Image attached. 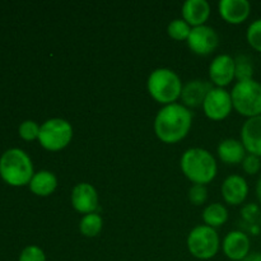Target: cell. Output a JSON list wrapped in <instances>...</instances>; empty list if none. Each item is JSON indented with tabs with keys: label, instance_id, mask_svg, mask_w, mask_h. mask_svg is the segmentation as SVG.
Instances as JSON below:
<instances>
[{
	"label": "cell",
	"instance_id": "484cf974",
	"mask_svg": "<svg viewBox=\"0 0 261 261\" xmlns=\"http://www.w3.org/2000/svg\"><path fill=\"white\" fill-rule=\"evenodd\" d=\"M189 200L191 204L199 206L203 205L208 199V189L205 185H196L194 184L190 189H189Z\"/></svg>",
	"mask_w": 261,
	"mask_h": 261
},
{
	"label": "cell",
	"instance_id": "d4e9b609",
	"mask_svg": "<svg viewBox=\"0 0 261 261\" xmlns=\"http://www.w3.org/2000/svg\"><path fill=\"white\" fill-rule=\"evenodd\" d=\"M247 42L250 43L254 50L261 53V18L255 19L251 24L249 25L246 32Z\"/></svg>",
	"mask_w": 261,
	"mask_h": 261
},
{
	"label": "cell",
	"instance_id": "5bb4252c",
	"mask_svg": "<svg viewBox=\"0 0 261 261\" xmlns=\"http://www.w3.org/2000/svg\"><path fill=\"white\" fill-rule=\"evenodd\" d=\"M223 200L229 205H240L249 195V184L242 176L229 175L221 188Z\"/></svg>",
	"mask_w": 261,
	"mask_h": 261
},
{
	"label": "cell",
	"instance_id": "f546056e",
	"mask_svg": "<svg viewBox=\"0 0 261 261\" xmlns=\"http://www.w3.org/2000/svg\"><path fill=\"white\" fill-rule=\"evenodd\" d=\"M242 261H261V252H250Z\"/></svg>",
	"mask_w": 261,
	"mask_h": 261
},
{
	"label": "cell",
	"instance_id": "5b68a950",
	"mask_svg": "<svg viewBox=\"0 0 261 261\" xmlns=\"http://www.w3.org/2000/svg\"><path fill=\"white\" fill-rule=\"evenodd\" d=\"M233 110L251 119L261 115V83L255 79L237 82L231 91Z\"/></svg>",
	"mask_w": 261,
	"mask_h": 261
},
{
	"label": "cell",
	"instance_id": "f1b7e54d",
	"mask_svg": "<svg viewBox=\"0 0 261 261\" xmlns=\"http://www.w3.org/2000/svg\"><path fill=\"white\" fill-rule=\"evenodd\" d=\"M241 165L242 170H244L247 175H256L261 168L260 157L254 154H246V157L242 161Z\"/></svg>",
	"mask_w": 261,
	"mask_h": 261
},
{
	"label": "cell",
	"instance_id": "2e32d148",
	"mask_svg": "<svg viewBox=\"0 0 261 261\" xmlns=\"http://www.w3.org/2000/svg\"><path fill=\"white\" fill-rule=\"evenodd\" d=\"M241 142L247 154L261 158V115L244 122L241 127Z\"/></svg>",
	"mask_w": 261,
	"mask_h": 261
},
{
	"label": "cell",
	"instance_id": "9a60e30c",
	"mask_svg": "<svg viewBox=\"0 0 261 261\" xmlns=\"http://www.w3.org/2000/svg\"><path fill=\"white\" fill-rule=\"evenodd\" d=\"M218 12L229 24H241L251 13V4L247 0H221Z\"/></svg>",
	"mask_w": 261,
	"mask_h": 261
},
{
	"label": "cell",
	"instance_id": "7a4b0ae2",
	"mask_svg": "<svg viewBox=\"0 0 261 261\" xmlns=\"http://www.w3.org/2000/svg\"><path fill=\"white\" fill-rule=\"evenodd\" d=\"M182 173L196 185H206L216 178L218 165L209 150L203 148H189L181 157Z\"/></svg>",
	"mask_w": 261,
	"mask_h": 261
},
{
	"label": "cell",
	"instance_id": "83f0119b",
	"mask_svg": "<svg viewBox=\"0 0 261 261\" xmlns=\"http://www.w3.org/2000/svg\"><path fill=\"white\" fill-rule=\"evenodd\" d=\"M19 261H46V255L42 249L36 245H30L22 251Z\"/></svg>",
	"mask_w": 261,
	"mask_h": 261
},
{
	"label": "cell",
	"instance_id": "9c48e42d",
	"mask_svg": "<svg viewBox=\"0 0 261 261\" xmlns=\"http://www.w3.org/2000/svg\"><path fill=\"white\" fill-rule=\"evenodd\" d=\"M188 46L194 54L208 56L217 50L219 45V35L211 25H199L191 30L188 38Z\"/></svg>",
	"mask_w": 261,
	"mask_h": 261
},
{
	"label": "cell",
	"instance_id": "30bf717a",
	"mask_svg": "<svg viewBox=\"0 0 261 261\" xmlns=\"http://www.w3.org/2000/svg\"><path fill=\"white\" fill-rule=\"evenodd\" d=\"M70 201L73 208L81 214L96 213L98 209L99 199L96 188L88 182L76 184L70 194Z\"/></svg>",
	"mask_w": 261,
	"mask_h": 261
},
{
	"label": "cell",
	"instance_id": "cb8c5ba5",
	"mask_svg": "<svg viewBox=\"0 0 261 261\" xmlns=\"http://www.w3.org/2000/svg\"><path fill=\"white\" fill-rule=\"evenodd\" d=\"M242 218L250 226V231H254V226H256L257 228H261V219H260V209L257 208L255 204H249V205L245 206L241 211Z\"/></svg>",
	"mask_w": 261,
	"mask_h": 261
},
{
	"label": "cell",
	"instance_id": "3957f363",
	"mask_svg": "<svg viewBox=\"0 0 261 261\" xmlns=\"http://www.w3.org/2000/svg\"><path fill=\"white\" fill-rule=\"evenodd\" d=\"M182 87L178 74L170 68L155 69L149 74L147 81L150 97L163 106L176 103V101L180 99Z\"/></svg>",
	"mask_w": 261,
	"mask_h": 261
},
{
	"label": "cell",
	"instance_id": "7c38bea8",
	"mask_svg": "<svg viewBox=\"0 0 261 261\" xmlns=\"http://www.w3.org/2000/svg\"><path fill=\"white\" fill-rule=\"evenodd\" d=\"M213 88V84L204 79H193L184 84L180 99L188 109L203 106L206 96Z\"/></svg>",
	"mask_w": 261,
	"mask_h": 261
},
{
	"label": "cell",
	"instance_id": "ffe728a7",
	"mask_svg": "<svg viewBox=\"0 0 261 261\" xmlns=\"http://www.w3.org/2000/svg\"><path fill=\"white\" fill-rule=\"evenodd\" d=\"M201 218H203L205 226H209L216 229L218 227L223 226L228 221V211L221 203L209 204L203 211Z\"/></svg>",
	"mask_w": 261,
	"mask_h": 261
},
{
	"label": "cell",
	"instance_id": "4dcf8cb0",
	"mask_svg": "<svg viewBox=\"0 0 261 261\" xmlns=\"http://www.w3.org/2000/svg\"><path fill=\"white\" fill-rule=\"evenodd\" d=\"M256 196H257V200H259V203L261 204V176L259 177V180H257V184H256Z\"/></svg>",
	"mask_w": 261,
	"mask_h": 261
},
{
	"label": "cell",
	"instance_id": "6da1fadb",
	"mask_svg": "<svg viewBox=\"0 0 261 261\" xmlns=\"http://www.w3.org/2000/svg\"><path fill=\"white\" fill-rule=\"evenodd\" d=\"M193 125V112L182 103L163 106L154 119V133L166 144H176L188 137Z\"/></svg>",
	"mask_w": 261,
	"mask_h": 261
},
{
	"label": "cell",
	"instance_id": "7402d4cb",
	"mask_svg": "<svg viewBox=\"0 0 261 261\" xmlns=\"http://www.w3.org/2000/svg\"><path fill=\"white\" fill-rule=\"evenodd\" d=\"M234 73L237 82L254 79V63L246 54H240L234 58Z\"/></svg>",
	"mask_w": 261,
	"mask_h": 261
},
{
	"label": "cell",
	"instance_id": "8992f818",
	"mask_svg": "<svg viewBox=\"0 0 261 261\" xmlns=\"http://www.w3.org/2000/svg\"><path fill=\"white\" fill-rule=\"evenodd\" d=\"M73 139V126L65 119L54 117L41 125L38 142L50 152H59L70 144Z\"/></svg>",
	"mask_w": 261,
	"mask_h": 261
},
{
	"label": "cell",
	"instance_id": "8fae6325",
	"mask_svg": "<svg viewBox=\"0 0 261 261\" xmlns=\"http://www.w3.org/2000/svg\"><path fill=\"white\" fill-rule=\"evenodd\" d=\"M209 79L216 87L224 88L236 78L234 73V59L228 54L216 56L209 65Z\"/></svg>",
	"mask_w": 261,
	"mask_h": 261
},
{
	"label": "cell",
	"instance_id": "4316f807",
	"mask_svg": "<svg viewBox=\"0 0 261 261\" xmlns=\"http://www.w3.org/2000/svg\"><path fill=\"white\" fill-rule=\"evenodd\" d=\"M40 125L32 120H25L19 126V135L24 140H35L38 139L40 135Z\"/></svg>",
	"mask_w": 261,
	"mask_h": 261
},
{
	"label": "cell",
	"instance_id": "ac0fdd59",
	"mask_svg": "<svg viewBox=\"0 0 261 261\" xmlns=\"http://www.w3.org/2000/svg\"><path fill=\"white\" fill-rule=\"evenodd\" d=\"M217 153H218V157L221 158L222 162L226 163V165L242 163V161L245 160L247 154L241 140L232 139V138L222 140L217 148Z\"/></svg>",
	"mask_w": 261,
	"mask_h": 261
},
{
	"label": "cell",
	"instance_id": "e0dca14e",
	"mask_svg": "<svg viewBox=\"0 0 261 261\" xmlns=\"http://www.w3.org/2000/svg\"><path fill=\"white\" fill-rule=\"evenodd\" d=\"M181 14L193 28L204 25L211 17V5L206 0H186L181 8Z\"/></svg>",
	"mask_w": 261,
	"mask_h": 261
},
{
	"label": "cell",
	"instance_id": "ba28073f",
	"mask_svg": "<svg viewBox=\"0 0 261 261\" xmlns=\"http://www.w3.org/2000/svg\"><path fill=\"white\" fill-rule=\"evenodd\" d=\"M204 114L213 121H221L228 117L233 110L231 92L219 87H213L203 103Z\"/></svg>",
	"mask_w": 261,
	"mask_h": 261
},
{
	"label": "cell",
	"instance_id": "4fadbf2b",
	"mask_svg": "<svg viewBox=\"0 0 261 261\" xmlns=\"http://www.w3.org/2000/svg\"><path fill=\"white\" fill-rule=\"evenodd\" d=\"M249 236L244 231H231L226 234L222 244L223 254L232 261H242L250 254Z\"/></svg>",
	"mask_w": 261,
	"mask_h": 261
},
{
	"label": "cell",
	"instance_id": "603a6c76",
	"mask_svg": "<svg viewBox=\"0 0 261 261\" xmlns=\"http://www.w3.org/2000/svg\"><path fill=\"white\" fill-rule=\"evenodd\" d=\"M191 30L193 27L186 20H184L182 18H176L168 23L167 33L172 40L188 41Z\"/></svg>",
	"mask_w": 261,
	"mask_h": 261
},
{
	"label": "cell",
	"instance_id": "277c9868",
	"mask_svg": "<svg viewBox=\"0 0 261 261\" xmlns=\"http://www.w3.org/2000/svg\"><path fill=\"white\" fill-rule=\"evenodd\" d=\"M33 175L32 161L24 150L12 148L0 158V176L9 185H27L32 180Z\"/></svg>",
	"mask_w": 261,
	"mask_h": 261
},
{
	"label": "cell",
	"instance_id": "44dd1931",
	"mask_svg": "<svg viewBox=\"0 0 261 261\" xmlns=\"http://www.w3.org/2000/svg\"><path fill=\"white\" fill-rule=\"evenodd\" d=\"M103 227V219L98 213H91L86 214L82 217L81 222H79V231L84 237H96L98 236L99 232L102 231Z\"/></svg>",
	"mask_w": 261,
	"mask_h": 261
},
{
	"label": "cell",
	"instance_id": "d6986e66",
	"mask_svg": "<svg viewBox=\"0 0 261 261\" xmlns=\"http://www.w3.org/2000/svg\"><path fill=\"white\" fill-rule=\"evenodd\" d=\"M58 188V177L47 170L38 171L30 181V189L37 196H50Z\"/></svg>",
	"mask_w": 261,
	"mask_h": 261
},
{
	"label": "cell",
	"instance_id": "52a82bcc",
	"mask_svg": "<svg viewBox=\"0 0 261 261\" xmlns=\"http://www.w3.org/2000/svg\"><path fill=\"white\" fill-rule=\"evenodd\" d=\"M186 244L189 252L194 257L199 260H211L218 254L221 240L216 229L201 224L191 229Z\"/></svg>",
	"mask_w": 261,
	"mask_h": 261
}]
</instances>
